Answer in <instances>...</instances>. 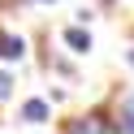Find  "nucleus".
<instances>
[{"mask_svg":"<svg viewBox=\"0 0 134 134\" xmlns=\"http://www.w3.org/2000/svg\"><path fill=\"white\" fill-rule=\"evenodd\" d=\"M22 52H26V43H22V39H13V35H0V56H13V61H18Z\"/></svg>","mask_w":134,"mask_h":134,"instance_id":"20e7f679","label":"nucleus"},{"mask_svg":"<svg viewBox=\"0 0 134 134\" xmlns=\"http://www.w3.org/2000/svg\"><path fill=\"white\" fill-rule=\"evenodd\" d=\"M65 43H69L74 52H91V35L82 26H69V30H65Z\"/></svg>","mask_w":134,"mask_h":134,"instance_id":"f03ea898","label":"nucleus"},{"mask_svg":"<svg viewBox=\"0 0 134 134\" xmlns=\"http://www.w3.org/2000/svg\"><path fill=\"white\" fill-rule=\"evenodd\" d=\"M22 121H48V104L43 99H26L22 104Z\"/></svg>","mask_w":134,"mask_h":134,"instance_id":"7ed1b4c3","label":"nucleus"},{"mask_svg":"<svg viewBox=\"0 0 134 134\" xmlns=\"http://www.w3.org/2000/svg\"><path fill=\"white\" fill-rule=\"evenodd\" d=\"M121 134H134V95L121 104Z\"/></svg>","mask_w":134,"mask_h":134,"instance_id":"39448f33","label":"nucleus"},{"mask_svg":"<svg viewBox=\"0 0 134 134\" xmlns=\"http://www.w3.org/2000/svg\"><path fill=\"white\" fill-rule=\"evenodd\" d=\"M69 134H108L104 117H78V121H69Z\"/></svg>","mask_w":134,"mask_h":134,"instance_id":"f257e3e1","label":"nucleus"},{"mask_svg":"<svg viewBox=\"0 0 134 134\" xmlns=\"http://www.w3.org/2000/svg\"><path fill=\"white\" fill-rule=\"evenodd\" d=\"M9 87H13V78H9V74H0V99L9 95Z\"/></svg>","mask_w":134,"mask_h":134,"instance_id":"423d86ee","label":"nucleus"}]
</instances>
